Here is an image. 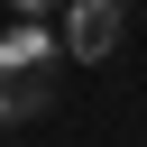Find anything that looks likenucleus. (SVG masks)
<instances>
[{"instance_id": "1", "label": "nucleus", "mask_w": 147, "mask_h": 147, "mask_svg": "<svg viewBox=\"0 0 147 147\" xmlns=\"http://www.w3.org/2000/svg\"><path fill=\"white\" fill-rule=\"evenodd\" d=\"M119 9H129V0H64V9H55L64 55H74V64H101V55L119 46Z\"/></svg>"}, {"instance_id": "2", "label": "nucleus", "mask_w": 147, "mask_h": 147, "mask_svg": "<svg viewBox=\"0 0 147 147\" xmlns=\"http://www.w3.org/2000/svg\"><path fill=\"white\" fill-rule=\"evenodd\" d=\"M0 9H18V18H55L64 0H0Z\"/></svg>"}]
</instances>
